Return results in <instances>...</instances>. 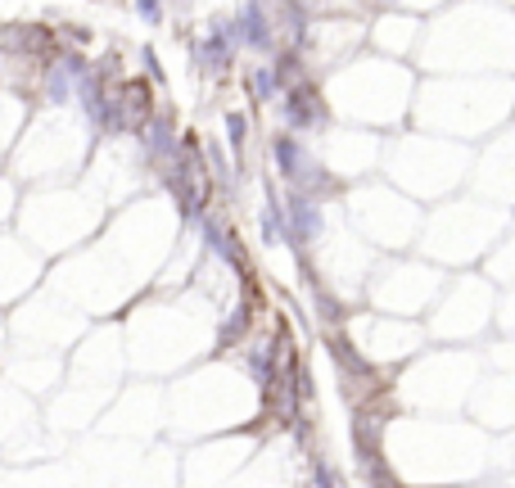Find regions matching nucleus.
<instances>
[{
  "instance_id": "obj_10",
  "label": "nucleus",
  "mask_w": 515,
  "mask_h": 488,
  "mask_svg": "<svg viewBox=\"0 0 515 488\" xmlns=\"http://www.w3.org/2000/svg\"><path fill=\"white\" fill-rule=\"evenodd\" d=\"M488 271L497 276V281H506V285L515 290V236H511V240H506L493 258H488Z\"/></svg>"
},
{
  "instance_id": "obj_15",
  "label": "nucleus",
  "mask_w": 515,
  "mask_h": 488,
  "mask_svg": "<svg viewBox=\"0 0 515 488\" xmlns=\"http://www.w3.org/2000/svg\"><path fill=\"white\" fill-rule=\"evenodd\" d=\"M502 330H506V335L515 330V290L502 299Z\"/></svg>"
},
{
  "instance_id": "obj_12",
  "label": "nucleus",
  "mask_w": 515,
  "mask_h": 488,
  "mask_svg": "<svg viewBox=\"0 0 515 488\" xmlns=\"http://www.w3.org/2000/svg\"><path fill=\"white\" fill-rule=\"evenodd\" d=\"M140 63H145V73H150L154 82H163V68H159V54L150 45H140Z\"/></svg>"
},
{
  "instance_id": "obj_14",
  "label": "nucleus",
  "mask_w": 515,
  "mask_h": 488,
  "mask_svg": "<svg viewBox=\"0 0 515 488\" xmlns=\"http://www.w3.org/2000/svg\"><path fill=\"white\" fill-rule=\"evenodd\" d=\"M136 19H140V23H163V5L145 0V5H136Z\"/></svg>"
},
{
  "instance_id": "obj_6",
  "label": "nucleus",
  "mask_w": 515,
  "mask_h": 488,
  "mask_svg": "<svg viewBox=\"0 0 515 488\" xmlns=\"http://www.w3.org/2000/svg\"><path fill=\"white\" fill-rule=\"evenodd\" d=\"M199 231H204V244H208V253H212V258H222V262H231L236 271H245V258H240L236 240L222 231V222H217L212 213H208V218H199Z\"/></svg>"
},
{
  "instance_id": "obj_16",
  "label": "nucleus",
  "mask_w": 515,
  "mask_h": 488,
  "mask_svg": "<svg viewBox=\"0 0 515 488\" xmlns=\"http://www.w3.org/2000/svg\"><path fill=\"white\" fill-rule=\"evenodd\" d=\"M312 484H317V488H335V479H330V466H326V461H317V466H312Z\"/></svg>"
},
{
  "instance_id": "obj_4",
  "label": "nucleus",
  "mask_w": 515,
  "mask_h": 488,
  "mask_svg": "<svg viewBox=\"0 0 515 488\" xmlns=\"http://www.w3.org/2000/svg\"><path fill=\"white\" fill-rule=\"evenodd\" d=\"M236 37H231V23H208V32L199 37L195 45V63L204 68V73H227V68L236 63Z\"/></svg>"
},
{
  "instance_id": "obj_5",
  "label": "nucleus",
  "mask_w": 515,
  "mask_h": 488,
  "mask_svg": "<svg viewBox=\"0 0 515 488\" xmlns=\"http://www.w3.org/2000/svg\"><path fill=\"white\" fill-rule=\"evenodd\" d=\"M145 154L159 163H181V145H177V127L168 113H159L150 127H145Z\"/></svg>"
},
{
  "instance_id": "obj_1",
  "label": "nucleus",
  "mask_w": 515,
  "mask_h": 488,
  "mask_svg": "<svg viewBox=\"0 0 515 488\" xmlns=\"http://www.w3.org/2000/svg\"><path fill=\"white\" fill-rule=\"evenodd\" d=\"M280 118H285V131H326L330 127V109H326V100H321V91H317V82H308V78H299L289 91H285V100H280Z\"/></svg>"
},
{
  "instance_id": "obj_7",
  "label": "nucleus",
  "mask_w": 515,
  "mask_h": 488,
  "mask_svg": "<svg viewBox=\"0 0 515 488\" xmlns=\"http://www.w3.org/2000/svg\"><path fill=\"white\" fill-rule=\"evenodd\" d=\"M262 240L276 249V244H289V218H285V203L276 199V194H267V203H262Z\"/></svg>"
},
{
  "instance_id": "obj_9",
  "label": "nucleus",
  "mask_w": 515,
  "mask_h": 488,
  "mask_svg": "<svg viewBox=\"0 0 515 488\" xmlns=\"http://www.w3.org/2000/svg\"><path fill=\"white\" fill-rule=\"evenodd\" d=\"M280 73H276V63H262V68H253V73H249V91H253V100L258 104H271L276 95H280Z\"/></svg>"
},
{
  "instance_id": "obj_13",
  "label": "nucleus",
  "mask_w": 515,
  "mask_h": 488,
  "mask_svg": "<svg viewBox=\"0 0 515 488\" xmlns=\"http://www.w3.org/2000/svg\"><path fill=\"white\" fill-rule=\"evenodd\" d=\"M240 330H249V308H236V317L227 321V330H222V339H236Z\"/></svg>"
},
{
  "instance_id": "obj_11",
  "label": "nucleus",
  "mask_w": 515,
  "mask_h": 488,
  "mask_svg": "<svg viewBox=\"0 0 515 488\" xmlns=\"http://www.w3.org/2000/svg\"><path fill=\"white\" fill-rule=\"evenodd\" d=\"M245 141H249V118L236 109V113H227V145L240 154V150H245Z\"/></svg>"
},
{
  "instance_id": "obj_3",
  "label": "nucleus",
  "mask_w": 515,
  "mask_h": 488,
  "mask_svg": "<svg viewBox=\"0 0 515 488\" xmlns=\"http://www.w3.org/2000/svg\"><path fill=\"white\" fill-rule=\"evenodd\" d=\"M231 37L236 45H249V50H271L276 45V23H271V10L267 5H240L231 14Z\"/></svg>"
},
{
  "instance_id": "obj_8",
  "label": "nucleus",
  "mask_w": 515,
  "mask_h": 488,
  "mask_svg": "<svg viewBox=\"0 0 515 488\" xmlns=\"http://www.w3.org/2000/svg\"><path fill=\"white\" fill-rule=\"evenodd\" d=\"M78 87H82V82L68 73V63H63V59H59V63L50 68V73H46V95H50V104H68Z\"/></svg>"
},
{
  "instance_id": "obj_2",
  "label": "nucleus",
  "mask_w": 515,
  "mask_h": 488,
  "mask_svg": "<svg viewBox=\"0 0 515 488\" xmlns=\"http://www.w3.org/2000/svg\"><path fill=\"white\" fill-rule=\"evenodd\" d=\"M285 218H289V249L303 258L308 244L321 236V203H317L312 194H303V190H289V199H285Z\"/></svg>"
}]
</instances>
